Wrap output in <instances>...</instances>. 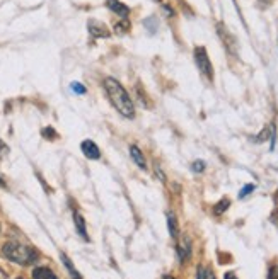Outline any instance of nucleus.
Segmentation results:
<instances>
[{
	"mask_svg": "<svg viewBox=\"0 0 278 279\" xmlns=\"http://www.w3.org/2000/svg\"><path fill=\"white\" fill-rule=\"evenodd\" d=\"M155 175H157V177L160 179V182H166V174L162 172V169H160L157 163H155Z\"/></svg>",
	"mask_w": 278,
	"mask_h": 279,
	"instance_id": "nucleus-23",
	"label": "nucleus"
},
{
	"mask_svg": "<svg viewBox=\"0 0 278 279\" xmlns=\"http://www.w3.org/2000/svg\"><path fill=\"white\" fill-rule=\"evenodd\" d=\"M251 191H254V186H253V184H248L244 189H242L241 192H239V198H241V199H242V198H246V196H248Z\"/></svg>",
	"mask_w": 278,
	"mask_h": 279,
	"instance_id": "nucleus-20",
	"label": "nucleus"
},
{
	"mask_svg": "<svg viewBox=\"0 0 278 279\" xmlns=\"http://www.w3.org/2000/svg\"><path fill=\"white\" fill-rule=\"evenodd\" d=\"M217 34H219V38L222 39V43H224V46L227 48V51H229L230 55L237 56V41H236V38L229 33V29H227L222 23L217 24Z\"/></svg>",
	"mask_w": 278,
	"mask_h": 279,
	"instance_id": "nucleus-4",
	"label": "nucleus"
},
{
	"mask_svg": "<svg viewBox=\"0 0 278 279\" xmlns=\"http://www.w3.org/2000/svg\"><path fill=\"white\" fill-rule=\"evenodd\" d=\"M224 279H237V276L234 273H226L224 274Z\"/></svg>",
	"mask_w": 278,
	"mask_h": 279,
	"instance_id": "nucleus-26",
	"label": "nucleus"
},
{
	"mask_svg": "<svg viewBox=\"0 0 278 279\" xmlns=\"http://www.w3.org/2000/svg\"><path fill=\"white\" fill-rule=\"evenodd\" d=\"M104 89L108 94L111 104L115 106V109L118 111L123 117H133L135 116V106L133 101L130 99L128 92L125 91V87L120 84L116 78H104Z\"/></svg>",
	"mask_w": 278,
	"mask_h": 279,
	"instance_id": "nucleus-1",
	"label": "nucleus"
},
{
	"mask_svg": "<svg viewBox=\"0 0 278 279\" xmlns=\"http://www.w3.org/2000/svg\"><path fill=\"white\" fill-rule=\"evenodd\" d=\"M0 187H7V186H5V181H3L2 175H0Z\"/></svg>",
	"mask_w": 278,
	"mask_h": 279,
	"instance_id": "nucleus-28",
	"label": "nucleus"
},
{
	"mask_svg": "<svg viewBox=\"0 0 278 279\" xmlns=\"http://www.w3.org/2000/svg\"><path fill=\"white\" fill-rule=\"evenodd\" d=\"M193 172H203L205 170V162L203 160H197V162H193Z\"/></svg>",
	"mask_w": 278,
	"mask_h": 279,
	"instance_id": "nucleus-19",
	"label": "nucleus"
},
{
	"mask_svg": "<svg viewBox=\"0 0 278 279\" xmlns=\"http://www.w3.org/2000/svg\"><path fill=\"white\" fill-rule=\"evenodd\" d=\"M167 225H169V233L171 237L177 238V235H179V230H177V223H176V218L173 216V214H167Z\"/></svg>",
	"mask_w": 278,
	"mask_h": 279,
	"instance_id": "nucleus-13",
	"label": "nucleus"
},
{
	"mask_svg": "<svg viewBox=\"0 0 278 279\" xmlns=\"http://www.w3.org/2000/svg\"><path fill=\"white\" fill-rule=\"evenodd\" d=\"M135 94L138 95V101H140V104L142 106H149V102H147V94H142V85L140 84H137V87H135Z\"/></svg>",
	"mask_w": 278,
	"mask_h": 279,
	"instance_id": "nucleus-17",
	"label": "nucleus"
},
{
	"mask_svg": "<svg viewBox=\"0 0 278 279\" xmlns=\"http://www.w3.org/2000/svg\"><path fill=\"white\" fill-rule=\"evenodd\" d=\"M74 220H76V228H77V232H79V235L84 240H89V237H87V230H85V221H84V218L80 216L79 213H74Z\"/></svg>",
	"mask_w": 278,
	"mask_h": 279,
	"instance_id": "nucleus-11",
	"label": "nucleus"
},
{
	"mask_svg": "<svg viewBox=\"0 0 278 279\" xmlns=\"http://www.w3.org/2000/svg\"><path fill=\"white\" fill-rule=\"evenodd\" d=\"M82 148V153H84L87 159H92V160H98L99 157H101V152H99V146L96 145L92 140H85V141H82L80 145Z\"/></svg>",
	"mask_w": 278,
	"mask_h": 279,
	"instance_id": "nucleus-6",
	"label": "nucleus"
},
{
	"mask_svg": "<svg viewBox=\"0 0 278 279\" xmlns=\"http://www.w3.org/2000/svg\"><path fill=\"white\" fill-rule=\"evenodd\" d=\"M195 62H197L200 73L208 82H213V67L208 58V53H206V49L203 46H197L195 48Z\"/></svg>",
	"mask_w": 278,
	"mask_h": 279,
	"instance_id": "nucleus-3",
	"label": "nucleus"
},
{
	"mask_svg": "<svg viewBox=\"0 0 278 279\" xmlns=\"http://www.w3.org/2000/svg\"><path fill=\"white\" fill-rule=\"evenodd\" d=\"M72 91L76 92V94H80V95L85 94V87L80 84V82H74V84H72Z\"/></svg>",
	"mask_w": 278,
	"mask_h": 279,
	"instance_id": "nucleus-18",
	"label": "nucleus"
},
{
	"mask_svg": "<svg viewBox=\"0 0 278 279\" xmlns=\"http://www.w3.org/2000/svg\"><path fill=\"white\" fill-rule=\"evenodd\" d=\"M41 133H43V137H48V138H56V133H55V130H53V128H45V130H43Z\"/></svg>",
	"mask_w": 278,
	"mask_h": 279,
	"instance_id": "nucleus-21",
	"label": "nucleus"
},
{
	"mask_svg": "<svg viewBox=\"0 0 278 279\" xmlns=\"http://www.w3.org/2000/svg\"><path fill=\"white\" fill-rule=\"evenodd\" d=\"M106 5H108L109 10L118 14V17H121V19H128V16H130V9L125 3H121L120 0H106Z\"/></svg>",
	"mask_w": 278,
	"mask_h": 279,
	"instance_id": "nucleus-7",
	"label": "nucleus"
},
{
	"mask_svg": "<svg viewBox=\"0 0 278 279\" xmlns=\"http://www.w3.org/2000/svg\"><path fill=\"white\" fill-rule=\"evenodd\" d=\"M60 257H62V260H63V264H65V267L69 269V273H70V276H72V279H82L80 278V274H79V271L74 267V264H72V260L69 259V257L65 256V254H60Z\"/></svg>",
	"mask_w": 278,
	"mask_h": 279,
	"instance_id": "nucleus-12",
	"label": "nucleus"
},
{
	"mask_svg": "<svg viewBox=\"0 0 278 279\" xmlns=\"http://www.w3.org/2000/svg\"><path fill=\"white\" fill-rule=\"evenodd\" d=\"M176 250H177V256H179V260L184 262L191 257V242L190 238H181V242H177L176 245Z\"/></svg>",
	"mask_w": 278,
	"mask_h": 279,
	"instance_id": "nucleus-8",
	"label": "nucleus"
},
{
	"mask_svg": "<svg viewBox=\"0 0 278 279\" xmlns=\"http://www.w3.org/2000/svg\"><path fill=\"white\" fill-rule=\"evenodd\" d=\"M130 155H131V159H133V162L137 163L142 170H147V160H145V155L142 153V150L138 148L137 145L130 146Z\"/></svg>",
	"mask_w": 278,
	"mask_h": 279,
	"instance_id": "nucleus-9",
	"label": "nucleus"
},
{
	"mask_svg": "<svg viewBox=\"0 0 278 279\" xmlns=\"http://www.w3.org/2000/svg\"><path fill=\"white\" fill-rule=\"evenodd\" d=\"M162 279H174V278L173 276H167V274H166V276H164Z\"/></svg>",
	"mask_w": 278,
	"mask_h": 279,
	"instance_id": "nucleus-29",
	"label": "nucleus"
},
{
	"mask_svg": "<svg viewBox=\"0 0 278 279\" xmlns=\"http://www.w3.org/2000/svg\"><path fill=\"white\" fill-rule=\"evenodd\" d=\"M229 205H230V201H229V199H227V198H224L222 201H219V203H217V205H215V208H213V213H215V214H222L224 211H226L227 208H229Z\"/></svg>",
	"mask_w": 278,
	"mask_h": 279,
	"instance_id": "nucleus-16",
	"label": "nucleus"
},
{
	"mask_svg": "<svg viewBox=\"0 0 278 279\" xmlns=\"http://www.w3.org/2000/svg\"><path fill=\"white\" fill-rule=\"evenodd\" d=\"M197 279H215V274L210 267H203L200 266L197 271Z\"/></svg>",
	"mask_w": 278,
	"mask_h": 279,
	"instance_id": "nucleus-14",
	"label": "nucleus"
},
{
	"mask_svg": "<svg viewBox=\"0 0 278 279\" xmlns=\"http://www.w3.org/2000/svg\"><path fill=\"white\" fill-rule=\"evenodd\" d=\"M268 279H278V266H272V267H270Z\"/></svg>",
	"mask_w": 278,
	"mask_h": 279,
	"instance_id": "nucleus-22",
	"label": "nucleus"
},
{
	"mask_svg": "<svg viewBox=\"0 0 278 279\" xmlns=\"http://www.w3.org/2000/svg\"><path fill=\"white\" fill-rule=\"evenodd\" d=\"M154 2H160V0H154Z\"/></svg>",
	"mask_w": 278,
	"mask_h": 279,
	"instance_id": "nucleus-30",
	"label": "nucleus"
},
{
	"mask_svg": "<svg viewBox=\"0 0 278 279\" xmlns=\"http://www.w3.org/2000/svg\"><path fill=\"white\" fill-rule=\"evenodd\" d=\"M272 220H273V223L278 225V211H275V213L272 214Z\"/></svg>",
	"mask_w": 278,
	"mask_h": 279,
	"instance_id": "nucleus-27",
	"label": "nucleus"
},
{
	"mask_svg": "<svg viewBox=\"0 0 278 279\" xmlns=\"http://www.w3.org/2000/svg\"><path fill=\"white\" fill-rule=\"evenodd\" d=\"M162 9H164V12L167 14V17H173V16H174V9L169 5V3H164V5H162Z\"/></svg>",
	"mask_w": 278,
	"mask_h": 279,
	"instance_id": "nucleus-24",
	"label": "nucleus"
},
{
	"mask_svg": "<svg viewBox=\"0 0 278 279\" xmlns=\"http://www.w3.org/2000/svg\"><path fill=\"white\" fill-rule=\"evenodd\" d=\"M115 31H116V33H120V34L130 31V21H128V19H121L120 23L115 24Z\"/></svg>",
	"mask_w": 278,
	"mask_h": 279,
	"instance_id": "nucleus-15",
	"label": "nucleus"
},
{
	"mask_svg": "<svg viewBox=\"0 0 278 279\" xmlns=\"http://www.w3.org/2000/svg\"><path fill=\"white\" fill-rule=\"evenodd\" d=\"M2 252L9 260L21 264V266H29V264H33L38 259V252L33 247L23 245L19 242H7L2 247Z\"/></svg>",
	"mask_w": 278,
	"mask_h": 279,
	"instance_id": "nucleus-2",
	"label": "nucleus"
},
{
	"mask_svg": "<svg viewBox=\"0 0 278 279\" xmlns=\"http://www.w3.org/2000/svg\"><path fill=\"white\" fill-rule=\"evenodd\" d=\"M87 27H89V33H91V36H94V38H109V34H111L104 24L99 23V21H94V19L89 21Z\"/></svg>",
	"mask_w": 278,
	"mask_h": 279,
	"instance_id": "nucleus-5",
	"label": "nucleus"
},
{
	"mask_svg": "<svg viewBox=\"0 0 278 279\" xmlns=\"http://www.w3.org/2000/svg\"><path fill=\"white\" fill-rule=\"evenodd\" d=\"M7 150H9V148H7V145L2 141V140H0V155H2V153H5Z\"/></svg>",
	"mask_w": 278,
	"mask_h": 279,
	"instance_id": "nucleus-25",
	"label": "nucleus"
},
{
	"mask_svg": "<svg viewBox=\"0 0 278 279\" xmlns=\"http://www.w3.org/2000/svg\"><path fill=\"white\" fill-rule=\"evenodd\" d=\"M33 279H58L55 276V273H53L51 269H48V267H36V269L33 271Z\"/></svg>",
	"mask_w": 278,
	"mask_h": 279,
	"instance_id": "nucleus-10",
	"label": "nucleus"
},
{
	"mask_svg": "<svg viewBox=\"0 0 278 279\" xmlns=\"http://www.w3.org/2000/svg\"><path fill=\"white\" fill-rule=\"evenodd\" d=\"M17 279H24V278H17Z\"/></svg>",
	"mask_w": 278,
	"mask_h": 279,
	"instance_id": "nucleus-31",
	"label": "nucleus"
}]
</instances>
